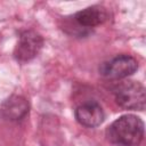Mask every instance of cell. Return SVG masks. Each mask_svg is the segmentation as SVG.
<instances>
[{"label":"cell","instance_id":"obj_3","mask_svg":"<svg viewBox=\"0 0 146 146\" xmlns=\"http://www.w3.org/2000/svg\"><path fill=\"white\" fill-rule=\"evenodd\" d=\"M138 68L137 60L130 55H119L99 66V73L111 80H119L133 74Z\"/></svg>","mask_w":146,"mask_h":146},{"label":"cell","instance_id":"obj_2","mask_svg":"<svg viewBox=\"0 0 146 146\" xmlns=\"http://www.w3.org/2000/svg\"><path fill=\"white\" fill-rule=\"evenodd\" d=\"M116 104L124 110L143 111L145 108L146 92L141 83L136 81L121 82L113 89Z\"/></svg>","mask_w":146,"mask_h":146},{"label":"cell","instance_id":"obj_4","mask_svg":"<svg viewBox=\"0 0 146 146\" xmlns=\"http://www.w3.org/2000/svg\"><path fill=\"white\" fill-rule=\"evenodd\" d=\"M43 46L42 36L32 30L23 31L19 34L17 44L14 49V57L18 62H29L40 52Z\"/></svg>","mask_w":146,"mask_h":146},{"label":"cell","instance_id":"obj_7","mask_svg":"<svg viewBox=\"0 0 146 146\" xmlns=\"http://www.w3.org/2000/svg\"><path fill=\"white\" fill-rule=\"evenodd\" d=\"M108 15L105 8L100 6H91L78 11L74 15V21L83 27H95L103 24Z\"/></svg>","mask_w":146,"mask_h":146},{"label":"cell","instance_id":"obj_6","mask_svg":"<svg viewBox=\"0 0 146 146\" xmlns=\"http://www.w3.org/2000/svg\"><path fill=\"white\" fill-rule=\"evenodd\" d=\"M29 113V103L23 96L13 95L0 105V116L7 121H19Z\"/></svg>","mask_w":146,"mask_h":146},{"label":"cell","instance_id":"obj_1","mask_svg":"<svg viewBox=\"0 0 146 146\" xmlns=\"http://www.w3.org/2000/svg\"><path fill=\"white\" fill-rule=\"evenodd\" d=\"M106 136L117 146H138L144 138V122L133 114L122 115L107 128Z\"/></svg>","mask_w":146,"mask_h":146},{"label":"cell","instance_id":"obj_5","mask_svg":"<svg viewBox=\"0 0 146 146\" xmlns=\"http://www.w3.org/2000/svg\"><path fill=\"white\" fill-rule=\"evenodd\" d=\"M76 121L84 127L95 128L103 123L105 119L104 111L97 102H86L76 107L74 112Z\"/></svg>","mask_w":146,"mask_h":146}]
</instances>
